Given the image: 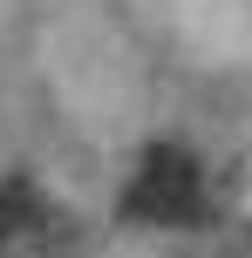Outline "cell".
Masks as SVG:
<instances>
[{
    "label": "cell",
    "instance_id": "cell-1",
    "mask_svg": "<svg viewBox=\"0 0 252 258\" xmlns=\"http://www.w3.org/2000/svg\"><path fill=\"white\" fill-rule=\"evenodd\" d=\"M212 183H205V163L184 150V143H150L136 156L130 183H123V218L136 224H164V231H191V224H212Z\"/></svg>",
    "mask_w": 252,
    "mask_h": 258
},
{
    "label": "cell",
    "instance_id": "cell-2",
    "mask_svg": "<svg viewBox=\"0 0 252 258\" xmlns=\"http://www.w3.org/2000/svg\"><path fill=\"white\" fill-rule=\"evenodd\" d=\"M62 245V211L21 177H0V258H41Z\"/></svg>",
    "mask_w": 252,
    "mask_h": 258
}]
</instances>
